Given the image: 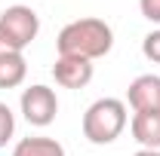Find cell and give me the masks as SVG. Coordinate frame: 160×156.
I'll list each match as a JSON object with an SVG mask.
<instances>
[{"mask_svg":"<svg viewBox=\"0 0 160 156\" xmlns=\"http://www.w3.org/2000/svg\"><path fill=\"white\" fill-rule=\"evenodd\" d=\"M0 28L6 31V37L16 43V49L25 52V49L34 43V37L40 34V16L31 6L16 3V6H6V9L0 12Z\"/></svg>","mask_w":160,"mask_h":156,"instance_id":"3957f363","label":"cell"},{"mask_svg":"<svg viewBox=\"0 0 160 156\" xmlns=\"http://www.w3.org/2000/svg\"><path fill=\"white\" fill-rule=\"evenodd\" d=\"M114 46V31L105 19H77L68 21L56 37L59 55H74V58L96 61L108 55Z\"/></svg>","mask_w":160,"mask_h":156,"instance_id":"6da1fadb","label":"cell"},{"mask_svg":"<svg viewBox=\"0 0 160 156\" xmlns=\"http://www.w3.org/2000/svg\"><path fill=\"white\" fill-rule=\"evenodd\" d=\"M28 77V61L22 52H6L0 55V89H16Z\"/></svg>","mask_w":160,"mask_h":156,"instance_id":"ba28073f","label":"cell"},{"mask_svg":"<svg viewBox=\"0 0 160 156\" xmlns=\"http://www.w3.org/2000/svg\"><path fill=\"white\" fill-rule=\"evenodd\" d=\"M12 156H65V147L56 138L37 135V138H22L12 147Z\"/></svg>","mask_w":160,"mask_h":156,"instance_id":"9c48e42d","label":"cell"},{"mask_svg":"<svg viewBox=\"0 0 160 156\" xmlns=\"http://www.w3.org/2000/svg\"><path fill=\"white\" fill-rule=\"evenodd\" d=\"M129 132L142 150H160V110H139L129 119Z\"/></svg>","mask_w":160,"mask_h":156,"instance_id":"52a82bcc","label":"cell"},{"mask_svg":"<svg viewBox=\"0 0 160 156\" xmlns=\"http://www.w3.org/2000/svg\"><path fill=\"white\" fill-rule=\"evenodd\" d=\"M142 55L148 61H154V64H160V28L151 31V34H145V40H142Z\"/></svg>","mask_w":160,"mask_h":156,"instance_id":"8fae6325","label":"cell"},{"mask_svg":"<svg viewBox=\"0 0 160 156\" xmlns=\"http://www.w3.org/2000/svg\"><path fill=\"white\" fill-rule=\"evenodd\" d=\"M12 135H16V117H12L9 104L0 101V147H6Z\"/></svg>","mask_w":160,"mask_h":156,"instance_id":"30bf717a","label":"cell"},{"mask_svg":"<svg viewBox=\"0 0 160 156\" xmlns=\"http://www.w3.org/2000/svg\"><path fill=\"white\" fill-rule=\"evenodd\" d=\"M92 61L86 58H74V55H59L52 64V77L62 89H83L92 80Z\"/></svg>","mask_w":160,"mask_h":156,"instance_id":"5b68a950","label":"cell"},{"mask_svg":"<svg viewBox=\"0 0 160 156\" xmlns=\"http://www.w3.org/2000/svg\"><path fill=\"white\" fill-rule=\"evenodd\" d=\"M126 101L129 107L139 110H160V77L157 74H142L129 83L126 89Z\"/></svg>","mask_w":160,"mask_h":156,"instance_id":"8992f818","label":"cell"},{"mask_svg":"<svg viewBox=\"0 0 160 156\" xmlns=\"http://www.w3.org/2000/svg\"><path fill=\"white\" fill-rule=\"evenodd\" d=\"M139 9L151 25H160V0H139Z\"/></svg>","mask_w":160,"mask_h":156,"instance_id":"7c38bea8","label":"cell"},{"mask_svg":"<svg viewBox=\"0 0 160 156\" xmlns=\"http://www.w3.org/2000/svg\"><path fill=\"white\" fill-rule=\"evenodd\" d=\"M19 107H22V117L28 119L31 126H37V129H46L56 113H59V98L56 92L49 89V86H28V89H22V98H19Z\"/></svg>","mask_w":160,"mask_h":156,"instance_id":"277c9868","label":"cell"},{"mask_svg":"<svg viewBox=\"0 0 160 156\" xmlns=\"http://www.w3.org/2000/svg\"><path fill=\"white\" fill-rule=\"evenodd\" d=\"M132 156H160V150H139V153H132Z\"/></svg>","mask_w":160,"mask_h":156,"instance_id":"4fadbf2b","label":"cell"},{"mask_svg":"<svg viewBox=\"0 0 160 156\" xmlns=\"http://www.w3.org/2000/svg\"><path fill=\"white\" fill-rule=\"evenodd\" d=\"M126 122H129V113H126V104L120 98H99L83 113V138L89 144H99V147L114 144L123 135Z\"/></svg>","mask_w":160,"mask_h":156,"instance_id":"7a4b0ae2","label":"cell"}]
</instances>
